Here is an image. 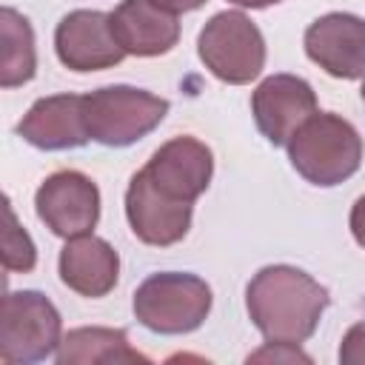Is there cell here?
I'll list each match as a JSON object with an SVG mask.
<instances>
[{"mask_svg":"<svg viewBox=\"0 0 365 365\" xmlns=\"http://www.w3.org/2000/svg\"><path fill=\"white\" fill-rule=\"evenodd\" d=\"M328 288L294 265H265L245 288V308L268 342H305L328 308Z\"/></svg>","mask_w":365,"mask_h":365,"instance_id":"6da1fadb","label":"cell"},{"mask_svg":"<svg viewBox=\"0 0 365 365\" xmlns=\"http://www.w3.org/2000/svg\"><path fill=\"white\" fill-rule=\"evenodd\" d=\"M288 160L302 180L331 188L359 171L362 137L345 117L334 111H317L291 137Z\"/></svg>","mask_w":365,"mask_h":365,"instance_id":"7a4b0ae2","label":"cell"},{"mask_svg":"<svg viewBox=\"0 0 365 365\" xmlns=\"http://www.w3.org/2000/svg\"><path fill=\"white\" fill-rule=\"evenodd\" d=\"M131 308L137 322L154 334H191L211 311V288L197 274L160 271L137 285Z\"/></svg>","mask_w":365,"mask_h":365,"instance_id":"3957f363","label":"cell"},{"mask_svg":"<svg viewBox=\"0 0 365 365\" xmlns=\"http://www.w3.org/2000/svg\"><path fill=\"white\" fill-rule=\"evenodd\" d=\"M88 137L108 148H125L151 134L168 114V100L134 86H103L83 94Z\"/></svg>","mask_w":365,"mask_h":365,"instance_id":"277c9868","label":"cell"},{"mask_svg":"<svg viewBox=\"0 0 365 365\" xmlns=\"http://www.w3.org/2000/svg\"><path fill=\"white\" fill-rule=\"evenodd\" d=\"M60 311L40 291H9L0 311V362L29 365L60 348Z\"/></svg>","mask_w":365,"mask_h":365,"instance_id":"5b68a950","label":"cell"},{"mask_svg":"<svg viewBox=\"0 0 365 365\" xmlns=\"http://www.w3.org/2000/svg\"><path fill=\"white\" fill-rule=\"evenodd\" d=\"M197 54L217 80L245 86L262 74L265 40L257 23H251L242 11H220L202 26Z\"/></svg>","mask_w":365,"mask_h":365,"instance_id":"8992f818","label":"cell"},{"mask_svg":"<svg viewBox=\"0 0 365 365\" xmlns=\"http://www.w3.org/2000/svg\"><path fill=\"white\" fill-rule=\"evenodd\" d=\"M37 217L63 240L91 234L100 220V188L91 177L74 168L48 174L34 194Z\"/></svg>","mask_w":365,"mask_h":365,"instance_id":"52a82bcc","label":"cell"},{"mask_svg":"<svg viewBox=\"0 0 365 365\" xmlns=\"http://www.w3.org/2000/svg\"><path fill=\"white\" fill-rule=\"evenodd\" d=\"M251 114L271 145H288L299 125L317 114V94L297 74H271L254 88Z\"/></svg>","mask_w":365,"mask_h":365,"instance_id":"ba28073f","label":"cell"},{"mask_svg":"<svg viewBox=\"0 0 365 365\" xmlns=\"http://www.w3.org/2000/svg\"><path fill=\"white\" fill-rule=\"evenodd\" d=\"M54 51L71 71H103L117 66L125 51L114 37L111 14L77 9L68 11L54 29Z\"/></svg>","mask_w":365,"mask_h":365,"instance_id":"9c48e42d","label":"cell"},{"mask_svg":"<svg viewBox=\"0 0 365 365\" xmlns=\"http://www.w3.org/2000/svg\"><path fill=\"white\" fill-rule=\"evenodd\" d=\"M145 177L151 185L177 200V202H194L200 194H205L211 174H214V154L205 143L197 137H174L163 143L151 160L145 163Z\"/></svg>","mask_w":365,"mask_h":365,"instance_id":"30bf717a","label":"cell"},{"mask_svg":"<svg viewBox=\"0 0 365 365\" xmlns=\"http://www.w3.org/2000/svg\"><path fill=\"white\" fill-rule=\"evenodd\" d=\"M305 54L331 77H365V20L348 11L317 17L305 29Z\"/></svg>","mask_w":365,"mask_h":365,"instance_id":"8fae6325","label":"cell"},{"mask_svg":"<svg viewBox=\"0 0 365 365\" xmlns=\"http://www.w3.org/2000/svg\"><path fill=\"white\" fill-rule=\"evenodd\" d=\"M125 217L140 242L165 248L180 242L188 234L194 202H177L160 194L145 177V171L140 168L125 188Z\"/></svg>","mask_w":365,"mask_h":365,"instance_id":"7c38bea8","label":"cell"},{"mask_svg":"<svg viewBox=\"0 0 365 365\" xmlns=\"http://www.w3.org/2000/svg\"><path fill=\"white\" fill-rule=\"evenodd\" d=\"M17 134L43 151H66L86 145L88 125H86V106L83 94H51L40 97L17 123Z\"/></svg>","mask_w":365,"mask_h":365,"instance_id":"4fadbf2b","label":"cell"},{"mask_svg":"<svg viewBox=\"0 0 365 365\" xmlns=\"http://www.w3.org/2000/svg\"><path fill=\"white\" fill-rule=\"evenodd\" d=\"M111 29L123 51L134 57L168 54L180 40L177 14L160 9L151 0H123L111 11Z\"/></svg>","mask_w":365,"mask_h":365,"instance_id":"5bb4252c","label":"cell"},{"mask_svg":"<svg viewBox=\"0 0 365 365\" xmlns=\"http://www.w3.org/2000/svg\"><path fill=\"white\" fill-rule=\"evenodd\" d=\"M60 279L66 288H71L80 297H106L120 277V257L117 251L94 234L71 237L66 240L60 251Z\"/></svg>","mask_w":365,"mask_h":365,"instance_id":"9a60e30c","label":"cell"},{"mask_svg":"<svg viewBox=\"0 0 365 365\" xmlns=\"http://www.w3.org/2000/svg\"><path fill=\"white\" fill-rule=\"evenodd\" d=\"M60 365H106V362H148L137 348L128 345L123 328H74L60 339Z\"/></svg>","mask_w":365,"mask_h":365,"instance_id":"2e32d148","label":"cell"},{"mask_svg":"<svg viewBox=\"0 0 365 365\" xmlns=\"http://www.w3.org/2000/svg\"><path fill=\"white\" fill-rule=\"evenodd\" d=\"M0 37H3V57H0V86L14 88L34 77L37 71V51H34V31L31 23L14 11H0Z\"/></svg>","mask_w":365,"mask_h":365,"instance_id":"e0dca14e","label":"cell"},{"mask_svg":"<svg viewBox=\"0 0 365 365\" xmlns=\"http://www.w3.org/2000/svg\"><path fill=\"white\" fill-rule=\"evenodd\" d=\"M37 265V248L31 237L20 228L11 202L6 200V231H3V268L6 271H31Z\"/></svg>","mask_w":365,"mask_h":365,"instance_id":"ac0fdd59","label":"cell"},{"mask_svg":"<svg viewBox=\"0 0 365 365\" xmlns=\"http://www.w3.org/2000/svg\"><path fill=\"white\" fill-rule=\"evenodd\" d=\"M339 362L342 365H365V322H356L348 328L339 345Z\"/></svg>","mask_w":365,"mask_h":365,"instance_id":"d6986e66","label":"cell"},{"mask_svg":"<svg viewBox=\"0 0 365 365\" xmlns=\"http://www.w3.org/2000/svg\"><path fill=\"white\" fill-rule=\"evenodd\" d=\"M348 225H351L354 240L365 248V194L356 197V202H354V208H351V217H348Z\"/></svg>","mask_w":365,"mask_h":365,"instance_id":"ffe728a7","label":"cell"},{"mask_svg":"<svg viewBox=\"0 0 365 365\" xmlns=\"http://www.w3.org/2000/svg\"><path fill=\"white\" fill-rule=\"evenodd\" d=\"M151 3H157L160 9H165V11H171V14H180V11H194V9H200L205 0H151Z\"/></svg>","mask_w":365,"mask_h":365,"instance_id":"44dd1931","label":"cell"},{"mask_svg":"<svg viewBox=\"0 0 365 365\" xmlns=\"http://www.w3.org/2000/svg\"><path fill=\"white\" fill-rule=\"evenodd\" d=\"M234 6H242V9H265V6H274L279 0H228Z\"/></svg>","mask_w":365,"mask_h":365,"instance_id":"7402d4cb","label":"cell"},{"mask_svg":"<svg viewBox=\"0 0 365 365\" xmlns=\"http://www.w3.org/2000/svg\"><path fill=\"white\" fill-rule=\"evenodd\" d=\"M362 100H365V80H362Z\"/></svg>","mask_w":365,"mask_h":365,"instance_id":"603a6c76","label":"cell"}]
</instances>
